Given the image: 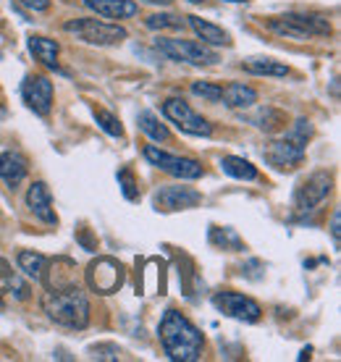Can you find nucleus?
Masks as SVG:
<instances>
[{"instance_id":"obj_1","label":"nucleus","mask_w":341,"mask_h":362,"mask_svg":"<svg viewBox=\"0 0 341 362\" xmlns=\"http://www.w3.org/2000/svg\"><path fill=\"white\" fill-rule=\"evenodd\" d=\"M158 336H161L163 352L168 354L170 360L195 362L202 357L205 339L200 334V328L187 315H181L179 310H166L161 328H158Z\"/></svg>"},{"instance_id":"obj_2","label":"nucleus","mask_w":341,"mask_h":362,"mask_svg":"<svg viewBox=\"0 0 341 362\" xmlns=\"http://www.w3.org/2000/svg\"><path fill=\"white\" fill-rule=\"evenodd\" d=\"M42 310L45 315L63 328L81 331L90 323V299L81 291V286H69V289L45 291L42 297Z\"/></svg>"},{"instance_id":"obj_3","label":"nucleus","mask_w":341,"mask_h":362,"mask_svg":"<svg viewBox=\"0 0 341 362\" xmlns=\"http://www.w3.org/2000/svg\"><path fill=\"white\" fill-rule=\"evenodd\" d=\"M268 29L287 40H307V37H328L331 24L323 16L313 13H287V16L268 18Z\"/></svg>"},{"instance_id":"obj_4","label":"nucleus","mask_w":341,"mask_h":362,"mask_svg":"<svg viewBox=\"0 0 341 362\" xmlns=\"http://www.w3.org/2000/svg\"><path fill=\"white\" fill-rule=\"evenodd\" d=\"M155 50L163 53L166 58L176 61V64H192V66H216L221 55L210 50L205 42H192V40H166L158 37L155 40Z\"/></svg>"},{"instance_id":"obj_5","label":"nucleus","mask_w":341,"mask_h":362,"mask_svg":"<svg viewBox=\"0 0 341 362\" xmlns=\"http://www.w3.org/2000/svg\"><path fill=\"white\" fill-rule=\"evenodd\" d=\"M63 29L74 35L76 40L87 42V45H118L126 40V29L118 24H108V21H98V18H74L66 21Z\"/></svg>"},{"instance_id":"obj_6","label":"nucleus","mask_w":341,"mask_h":362,"mask_svg":"<svg viewBox=\"0 0 341 362\" xmlns=\"http://www.w3.org/2000/svg\"><path fill=\"white\" fill-rule=\"evenodd\" d=\"M84 281H87V286H90L95 294H103V297H105V294H113V291H118L124 286L126 271L116 257H98V260H92V263L87 265Z\"/></svg>"},{"instance_id":"obj_7","label":"nucleus","mask_w":341,"mask_h":362,"mask_svg":"<svg viewBox=\"0 0 341 362\" xmlns=\"http://www.w3.org/2000/svg\"><path fill=\"white\" fill-rule=\"evenodd\" d=\"M144 158H147L155 168H161V171L170 173V176H176V179H181V181H195L202 176V165H200L197 160L181 158V155H170L155 145L144 147Z\"/></svg>"},{"instance_id":"obj_8","label":"nucleus","mask_w":341,"mask_h":362,"mask_svg":"<svg viewBox=\"0 0 341 362\" xmlns=\"http://www.w3.org/2000/svg\"><path fill=\"white\" fill-rule=\"evenodd\" d=\"M163 116L168 118L170 124H176L179 132H184V134H192V136L213 134V127H210L200 113H195V110L189 108V103H184L181 98L166 100V103H163Z\"/></svg>"},{"instance_id":"obj_9","label":"nucleus","mask_w":341,"mask_h":362,"mask_svg":"<svg viewBox=\"0 0 341 362\" xmlns=\"http://www.w3.org/2000/svg\"><path fill=\"white\" fill-rule=\"evenodd\" d=\"M213 308L218 313H224L226 317H233V320H242V323H258L262 315V308L247 294H239V291H218L213 294Z\"/></svg>"},{"instance_id":"obj_10","label":"nucleus","mask_w":341,"mask_h":362,"mask_svg":"<svg viewBox=\"0 0 341 362\" xmlns=\"http://www.w3.org/2000/svg\"><path fill=\"white\" fill-rule=\"evenodd\" d=\"M333 187V176L328 171H315L310 173L299 187L294 189V210L296 213H307L313 210L318 202H323L328 197V192Z\"/></svg>"},{"instance_id":"obj_11","label":"nucleus","mask_w":341,"mask_h":362,"mask_svg":"<svg viewBox=\"0 0 341 362\" xmlns=\"http://www.w3.org/2000/svg\"><path fill=\"white\" fill-rule=\"evenodd\" d=\"M262 155H265V163L273 165L276 171H294L296 165L305 163V147L291 142L289 136L268 142Z\"/></svg>"},{"instance_id":"obj_12","label":"nucleus","mask_w":341,"mask_h":362,"mask_svg":"<svg viewBox=\"0 0 341 362\" xmlns=\"http://www.w3.org/2000/svg\"><path fill=\"white\" fill-rule=\"evenodd\" d=\"M202 202V194L192 187H181V184H168V187H161L155 192L153 205L155 210H163V213H170V210H187V208H197Z\"/></svg>"},{"instance_id":"obj_13","label":"nucleus","mask_w":341,"mask_h":362,"mask_svg":"<svg viewBox=\"0 0 341 362\" xmlns=\"http://www.w3.org/2000/svg\"><path fill=\"white\" fill-rule=\"evenodd\" d=\"M21 98L37 116H50L53 110V82L47 76H27L21 84Z\"/></svg>"},{"instance_id":"obj_14","label":"nucleus","mask_w":341,"mask_h":362,"mask_svg":"<svg viewBox=\"0 0 341 362\" xmlns=\"http://www.w3.org/2000/svg\"><path fill=\"white\" fill-rule=\"evenodd\" d=\"M42 281H45L47 291L79 286V268H76V263L69 260V257H55V260H47Z\"/></svg>"},{"instance_id":"obj_15","label":"nucleus","mask_w":341,"mask_h":362,"mask_svg":"<svg viewBox=\"0 0 341 362\" xmlns=\"http://www.w3.org/2000/svg\"><path fill=\"white\" fill-rule=\"evenodd\" d=\"M27 205L42 223H47V226H55V223H58V216H55V210H53V197H50V189H47L45 181H35V184L29 187Z\"/></svg>"},{"instance_id":"obj_16","label":"nucleus","mask_w":341,"mask_h":362,"mask_svg":"<svg viewBox=\"0 0 341 362\" xmlns=\"http://www.w3.org/2000/svg\"><path fill=\"white\" fill-rule=\"evenodd\" d=\"M84 6L103 18H132L139 11L134 0H84Z\"/></svg>"},{"instance_id":"obj_17","label":"nucleus","mask_w":341,"mask_h":362,"mask_svg":"<svg viewBox=\"0 0 341 362\" xmlns=\"http://www.w3.org/2000/svg\"><path fill=\"white\" fill-rule=\"evenodd\" d=\"M27 171L29 163L21 153H16V150H3L0 153V179L8 181L11 187H16L18 181L27 176Z\"/></svg>"},{"instance_id":"obj_18","label":"nucleus","mask_w":341,"mask_h":362,"mask_svg":"<svg viewBox=\"0 0 341 362\" xmlns=\"http://www.w3.org/2000/svg\"><path fill=\"white\" fill-rule=\"evenodd\" d=\"M187 18H189V27L195 29V35L205 45H231V37H229L226 29L216 27V24H210V21H205V18L200 16H187Z\"/></svg>"},{"instance_id":"obj_19","label":"nucleus","mask_w":341,"mask_h":362,"mask_svg":"<svg viewBox=\"0 0 341 362\" xmlns=\"http://www.w3.org/2000/svg\"><path fill=\"white\" fill-rule=\"evenodd\" d=\"M221 100H224L226 105L233 108V110L252 108V105L258 103V92L252 90V87H247V84H242V82H231L224 92H221Z\"/></svg>"},{"instance_id":"obj_20","label":"nucleus","mask_w":341,"mask_h":362,"mask_svg":"<svg viewBox=\"0 0 341 362\" xmlns=\"http://www.w3.org/2000/svg\"><path fill=\"white\" fill-rule=\"evenodd\" d=\"M29 50L40 64H45L47 69H58V55H61V45L55 40L47 37H29Z\"/></svg>"},{"instance_id":"obj_21","label":"nucleus","mask_w":341,"mask_h":362,"mask_svg":"<svg viewBox=\"0 0 341 362\" xmlns=\"http://www.w3.org/2000/svg\"><path fill=\"white\" fill-rule=\"evenodd\" d=\"M247 121H250L252 127L260 129V132H268V134H273V132H279V129L287 127V116H284L281 110L270 108V105H265V108H258L255 113H250V116H247Z\"/></svg>"},{"instance_id":"obj_22","label":"nucleus","mask_w":341,"mask_h":362,"mask_svg":"<svg viewBox=\"0 0 341 362\" xmlns=\"http://www.w3.org/2000/svg\"><path fill=\"white\" fill-rule=\"evenodd\" d=\"M16 263H18V271L24 273V276H29V279L42 281V276H45V265H47L45 255L27 250V252H18Z\"/></svg>"},{"instance_id":"obj_23","label":"nucleus","mask_w":341,"mask_h":362,"mask_svg":"<svg viewBox=\"0 0 341 362\" xmlns=\"http://www.w3.org/2000/svg\"><path fill=\"white\" fill-rule=\"evenodd\" d=\"M242 69L255 76H289V66L270 61V58H250L242 64Z\"/></svg>"},{"instance_id":"obj_24","label":"nucleus","mask_w":341,"mask_h":362,"mask_svg":"<svg viewBox=\"0 0 341 362\" xmlns=\"http://www.w3.org/2000/svg\"><path fill=\"white\" fill-rule=\"evenodd\" d=\"M221 168H224V173H229L231 179H242V181L258 179V168H255L250 160L236 158V155H226L224 160H221Z\"/></svg>"},{"instance_id":"obj_25","label":"nucleus","mask_w":341,"mask_h":362,"mask_svg":"<svg viewBox=\"0 0 341 362\" xmlns=\"http://www.w3.org/2000/svg\"><path fill=\"white\" fill-rule=\"evenodd\" d=\"M137 124H139V129H142L150 139H155V142H166V139L170 136V132L166 129V124H161L158 116L150 113V110H142V113L137 116Z\"/></svg>"},{"instance_id":"obj_26","label":"nucleus","mask_w":341,"mask_h":362,"mask_svg":"<svg viewBox=\"0 0 341 362\" xmlns=\"http://www.w3.org/2000/svg\"><path fill=\"white\" fill-rule=\"evenodd\" d=\"M287 136L291 139V142H296V145L307 147L310 136H313V124H310L307 118H296L294 124H291V129L287 132Z\"/></svg>"},{"instance_id":"obj_27","label":"nucleus","mask_w":341,"mask_h":362,"mask_svg":"<svg viewBox=\"0 0 341 362\" xmlns=\"http://www.w3.org/2000/svg\"><path fill=\"white\" fill-rule=\"evenodd\" d=\"M116 176H118V187L124 192V197L132 199V202L139 199V184H137V176L132 173V168H121Z\"/></svg>"},{"instance_id":"obj_28","label":"nucleus","mask_w":341,"mask_h":362,"mask_svg":"<svg viewBox=\"0 0 341 362\" xmlns=\"http://www.w3.org/2000/svg\"><path fill=\"white\" fill-rule=\"evenodd\" d=\"M92 113H95L98 124L105 129L110 136H124V127L118 124V118L113 116V113H108V110H103V108H92Z\"/></svg>"},{"instance_id":"obj_29","label":"nucleus","mask_w":341,"mask_h":362,"mask_svg":"<svg viewBox=\"0 0 341 362\" xmlns=\"http://www.w3.org/2000/svg\"><path fill=\"white\" fill-rule=\"evenodd\" d=\"M144 24H147L150 29H181L184 27L181 16H173V13H155V16H150Z\"/></svg>"},{"instance_id":"obj_30","label":"nucleus","mask_w":341,"mask_h":362,"mask_svg":"<svg viewBox=\"0 0 341 362\" xmlns=\"http://www.w3.org/2000/svg\"><path fill=\"white\" fill-rule=\"evenodd\" d=\"M221 92H224V87H218V84H213V82L192 84V95H197V98L207 100V103H221Z\"/></svg>"},{"instance_id":"obj_31","label":"nucleus","mask_w":341,"mask_h":362,"mask_svg":"<svg viewBox=\"0 0 341 362\" xmlns=\"http://www.w3.org/2000/svg\"><path fill=\"white\" fill-rule=\"evenodd\" d=\"M18 279V273L11 268L3 257H0V291H6V289H11L13 286V281Z\"/></svg>"},{"instance_id":"obj_32","label":"nucleus","mask_w":341,"mask_h":362,"mask_svg":"<svg viewBox=\"0 0 341 362\" xmlns=\"http://www.w3.org/2000/svg\"><path fill=\"white\" fill-rule=\"evenodd\" d=\"M90 352H92V357H95V360H118V346H113V344L92 346Z\"/></svg>"},{"instance_id":"obj_33","label":"nucleus","mask_w":341,"mask_h":362,"mask_svg":"<svg viewBox=\"0 0 341 362\" xmlns=\"http://www.w3.org/2000/svg\"><path fill=\"white\" fill-rule=\"evenodd\" d=\"M21 6H27L29 11H37V13H42V11L50 8V0H18Z\"/></svg>"},{"instance_id":"obj_34","label":"nucleus","mask_w":341,"mask_h":362,"mask_svg":"<svg viewBox=\"0 0 341 362\" xmlns=\"http://www.w3.org/2000/svg\"><path fill=\"white\" fill-rule=\"evenodd\" d=\"M339 221H341V213L336 210L331 218V234H333V242H336V247H339Z\"/></svg>"},{"instance_id":"obj_35","label":"nucleus","mask_w":341,"mask_h":362,"mask_svg":"<svg viewBox=\"0 0 341 362\" xmlns=\"http://www.w3.org/2000/svg\"><path fill=\"white\" fill-rule=\"evenodd\" d=\"M144 3H153V6H170L173 0H144Z\"/></svg>"},{"instance_id":"obj_36","label":"nucleus","mask_w":341,"mask_h":362,"mask_svg":"<svg viewBox=\"0 0 341 362\" xmlns=\"http://www.w3.org/2000/svg\"><path fill=\"white\" fill-rule=\"evenodd\" d=\"M226 3H250V0H226Z\"/></svg>"},{"instance_id":"obj_37","label":"nucleus","mask_w":341,"mask_h":362,"mask_svg":"<svg viewBox=\"0 0 341 362\" xmlns=\"http://www.w3.org/2000/svg\"><path fill=\"white\" fill-rule=\"evenodd\" d=\"M0 310H3V291H0Z\"/></svg>"},{"instance_id":"obj_38","label":"nucleus","mask_w":341,"mask_h":362,"mask_svg":"<svg viewBox=\"0 0 341 362\" xmlns=\"http://www.w3.org/2000/svg\"><path fill=\"white\" fill-rule=\"evenodd\" d=\"M192 3H202V0H192Z\"/></svg>"}]
</instances>
